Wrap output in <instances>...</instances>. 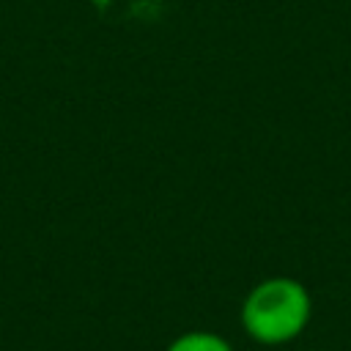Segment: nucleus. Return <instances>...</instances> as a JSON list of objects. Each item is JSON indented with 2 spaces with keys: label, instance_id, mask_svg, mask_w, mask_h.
I'll list each match as a JSON object with an SVG mask.
<instances>
[{
  "label": "nucleus",
  "instance_id": "f257e3e1",
  "mask_svg": "<svg viewBox=\"0 0 351 351\" xmlns=\"http://www.w3.org/2000/svg\"><path fill=\"white\" fill-rule=\"evenodd\" d=\"M310 321V293L291 277L258 282L241 304L244 332L263 346H282L302 335Z\"/></svg>",
  "mask_w": 351,
  "mask_h": 351
},
{
  "label": "nucleus",
  "instance_id": "f03ea898",
  "mask_svg": "<svg viewBox=\"0 0 351 351\" xmlns=\"http://www.w3.org/2000/svg\"><path fill=\"white\" fill-rule=\"evenodd\" d=\"M165 351H233V346L217 332L192 329V332H184V335L173 337Z\"/></svg>",
  "mask_w": 351,
  "mask_h": 351
}]
</instances>
